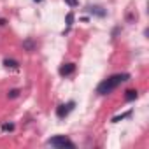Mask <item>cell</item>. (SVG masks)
<instances>
[{
    "label": "cell",
    "instance_id": "6da1fadb",
    "mask_svg": "<svg viewBox=\"0 0 149 149\" xmlns=\"http://www.w3.org/2000/svg\"><path fill=\"white\" fill-rule=\"evenodd\" d=\"M128 79H130V74H126V72H123V74H114V76L104 79V81L97 86V93H98V95H111L119 84H123V83L128 81Z\"/></svg>",
    "mask_w": 149,
    "mask_h": 149
},
{
    "label": "cell",
    "instance_id": "7a4b0ae2",
    "mask_svg": "<svg viewBox=\"0 0 149 149\" xmlns=\"http://www.w3.org/2000/svg\"><path fill=\"white\" fill-rule=\"evenodd\" d=\"M47 146H53V147H70V149L76 147V144H74L68 137H65V135H54V137H51L47 140Z\"/></svg>",
    "mask_w": 149,
    "mask_h": 149
},
{
    "label": "cell",
    "instance_id": "3957f363",
    "mask_svg": "<svg viewBox=\"0 0 149 149\" xmlns=\"http://www.w3.org/2000/svg\"><path fill=\"white\" fill-rule=\"evenodd\" d=\"M74 105H76L74 102H68V104H61V105H58V107H56V116H58L60 119H63L65 116H68V112L74 109Z\"/></svg>",
    "mask_w": 149,
    "mask_h": 149
},
{
    "label": "cell",
    "instance_id": "277c9868",
    "mask_svg": "<svg viewBox=\"0 0 149 149\" xmlns=\"http://www.w3.org/2000/svg\"><path fill=\"white\" fill-rule=\"evenodd\" d=\"M74 72H76V63H63L60 67V76H63V77L72 76Z\"/></svg>",
    "mask_w": 149,
    "mask_h": 149
},
{
    "label": "cell",
    "instance_id": "5b68a950",
    "mask_svg": "<svg viewBox=\"0 0 149 149\" xmlns=\"http://www.w3.org/2000/svg\"><path fill=\"white\" fill-rule=\"evenodd\" d=\"M88 13H91V14H95L98 18H105V14H107V11L102 6H90L88 7Z\"/></svg>",
    "mask_w": 149,
    "mask_h": 149
},
{
    "label": "cell",
    "instance_id": "8992f818",
    "mask_svg": "<svg viewBox=\"0 0 149 149\" xmlns=\"http://www.w3.org/2000/svg\"><path fill=\"white\" fill-rule=\"evenodd\" d=\"M139 98V91L137 90H126L125 91V100L126 102H133V100H137Z\"/></svg>",
    "mask_w": 149,
    "mask_h": 149
},
{
    "label": "cell",
    "instance_id": "52a82bcc",
    "mask_svg": "<svg viewBox=\"0 0 149 149\" xmlns=\"http://www.w3.org/2000/svg\"><path fill=\"white\" fill-rule=\"evenodd\" d=\"M4 65H6L7 68H18V67H19V61H18V60H13V58H6V60H4Z\"/></svg>",
    "mask_w": 149,
    "mask_h": 149
},
{
    "label": "cell",
    "instance_id": "ba28073f",
    "mask_svg": "<svg viewBox=\"0 0 149 149\" xmlns=\"http://www.w3.org/2000/svg\"><path fill=\"white\" fill-rule=\"evenodd\" d=\"M23 47H25V49H26L28 53H32V51L35 49V42H33L32 39H26V40L23 42Z\"/></svg>",
    "mask_w": 149,
    "mask_h": 149
},
{
    "label": "cell",
    "instance_id": "9c48e42d",
    "mask_svg": "<svg viewBox=\"0 0 149 149\" xmlns=\"http://www.w3.org/2000/svg\"><path fill=\"white\" fill-rule=\"evenodd\" d=\"M14 130V125L13 123H4L2 125V132H13Z\"/></svg>",
    "mask_w": 149,
    "mask_h": 149
},
{
    "label": "cell",
    "instance_id": "30bf717a",
    "mask_svg": "<svg viewBox=\"0 0 149 149\" xmlns=\"http://www.w3.org/2000/svg\"><path fill=\"white\" fill-rule=\"evenodd\" d=\"M65 4H67L68 7H77V6H79V0H65Z\"/></svg>",
    "mask_w": 149,
    "mask_h": 149
},
{
    "label": "cell",
    "instance_id": "8fae6325",
    "mask_svg": "<svg viewBox=\"0 0 149 149\" xmlns=\"http://www.w3.org/2000/svg\"><path fill=\"white\" fill-rule=\"evenodd\" d=\"M67 25H68V26L74 25V13H68V14H67Z\"/></svg>",
    "mask_w": 149,
    "mask_h": 149
},
{
    "label": "cell",
    "instance_id": "7c38bea8",
    "mask_svg": "<svg viewBox=\"0 0 149 149\" xmlns=\"http://www.w3.org/2000/svg\"><path fill=\"white\" fill-rule=\"evenodd\" d=\"M18 95H19V90H11V91L7 93V97H9V98H16Z\"/></svg>",
    "mask_w": 149,
    "mask_h": 149
},
{
    "label": "cell",
    "instance_id": "4fadbf2b",
    "mask_svg": "<svg viewBox=\"0 0 149 149\" xmlns=\"http://www.w3.org/2000/svg\"><path fill=\"white\" fill-rule=\"evenodd\" d=\"M132 112H126V114H121V116H116V118H112V123H118L119 119H123V118H126V116H130Z\"/></svg>",
    "mask_w": 149,
    "mask_h": 149
},
{
    "label": "cell",
    "instance_id": "5bb4252c",
    "mask_svg": "<svg viewBox=\"0 0 149 149\" xmlns=\"http://www.w3.org/2000/svg\"><path fill=\"white\" fill-rule=\"evenodd\" d=\"M6 23H7V21H6L4 18H0V26H6Z\"/></svg>",
    "mask_w": 149,
    "mask_h": 149
},
{
    "label": "cell",
    "instance_id": "9a60e30c",
    "mask_svg": "<svg viewBox=\"0 0 149 149\" xmlns=\"http://www.w3.org/2000/svg\"><path fill=\"white\" fill-rule=\"evenodd\" d=\"M33 2H42V0H33Z\"/></svg>",
    "mask_w": 149,
    "mask_h": 149
}]
</instances>
